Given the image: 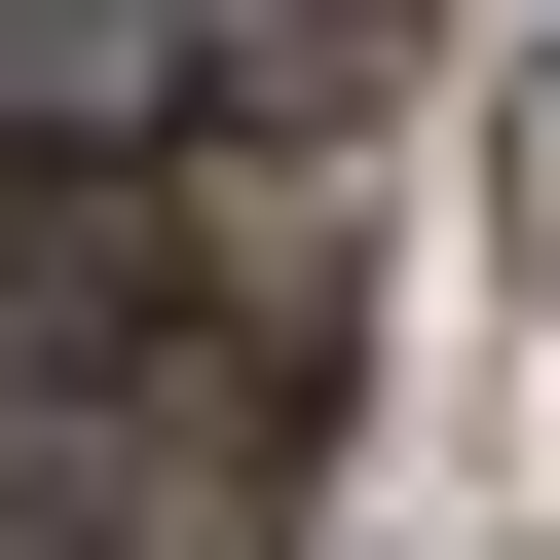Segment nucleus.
<instances>
[{"instance_id": "nucleus-1", "label": "nucleus", "mask_w": 560, "mask_h": 560, "mask_svg": "<svg viewBox=\"0 0 560 560\" xmlns=\"http://www.w3.org/2000/svg\"><path fill=\"white\" fill-rule=\"evenodd\" d=\"M224 75H261L224 0H0V113H75V150H113V113H224Z\"/></svg>"}]
</instances>
